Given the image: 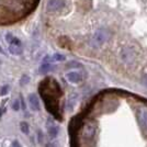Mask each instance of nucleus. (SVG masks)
Segmentation results:
<instances>
[{
  "label": "nucleus",
  "instance_id": "12",
  "mask_svg": "<svg viewBox=\"0 0 147 147\" xmlns=\"http://www.w3.org/2000/svg\"><path fill=\"white\" fill-rule=\"evenodd\" d=\"M77 98V94H70V97H69V101H68V107L69 108H73L74 103H75V100Z\"/></svg>",
  "mask_w": 147,
  "mask_h": 147
},
{
  "label": "nucleus",
  "instance_id": "18",
  "mask_svg": "<svg viewBox=\"0 0 147 147\" xmlns=\"http://www.w3.org/2000/svg\"><path fill=\"white\" fill-rule=\"evenodd\" d=\"M3 112H5V108H3V105H1V107H0V117L2 115Z\"/></svg>",
  "mask_w": 147,
  "mask_h": 147
},
{
  "label": "nucleus",
  "instance_id": "5",
  "mask_svg": "<svg viewBox=\"0 0 147 147\" xmlns=\"http://www.w3.org/2000/svg\"><path fill=\"white\" fill-rule=\"evenodd\" d=\"M47 132H49V136L54 138V137H56L57 134H58V132H59V127H58V126H57L53 121H51V120H49V122H47Z\"/></svg>",
  "mask_w": 147,
  "mask_h": 147
},
{
  "label": "nucleus",
  "instance_id": "14",
  "mask_svg": "<svg viewBox=\"0 0 147 147\" xmlns=\"http://www.w3.org/2000/svg\"><path fill=\"white\" fill-rule=\"evenodd\" d=\"M142 81H143V85L147 88V74H145V75L142 77Z\"/></svg>",
  "mask_w": 147,
  "mask_h": 147
},
{
  "label": "nucleus",
  "instance_id": "17",
  "mask_svg": "<svg viewBox=\"0 0 147 147\" xmlns=\"http://www.w3.org/2000/svg\"><path fill=\"white\" fill-rule=\"evenodd\" d=\"M7 90H8V87H5V88H2V91H1V94L3 96V94H6L7 93Z\"/></svg>",
  "mask_w": 147,
  "mask_h": 147
},
{
  "label": "nucleus",
  "instance_id": "13",
  "mask_svg": "<svg viewBox=\"0 0 147 147\" xmlns=\"http://www.w3.org/2000/svg\"><path fill=\"white\" fill-rule=\"evenodd\" d=\"M21 129H22L24 133H28V132H29V125H28V123H25V122L21 123Z\"/></svg>",
  "mask_w": 147,
  "mask_h": 147
},
{
  "label": "nucleus",
  "instance_id": "19",
  "mask_svg": "<svg viewBox=\"0 0 147 147\" xmlns=\"http://www.w3.org/2000/svg\"><path fill=\"white\" fill-rule=\"evenodd\" d=\"M13 107H14V110H19V103H18V101H17V102H14V105H13Z\"/></svg>",
  "mask_w": 147,
  "mask_h": 147
},
{
  "label": "nucleus",
  "instance_id": "1",
  "mask_svg": "<svg viewBox=\"0 0 147 147\" xmlns=\"http://www.w3.org/2000/svg\"><path fill=\"white\" fill-rule=\"evenodd\" d=\"M110 37V32L107 29H99L90 40V45L93 49H99L100 46H102Z\"/></svg>",
  "mask_w": 147,
  "mask_h": 147
},
{
  "label": "nucleus",
  "instance_id": "7",
  "mask_svg": "<svg viewBox=\"0 0 147 147\" xmlns=\"http://www.w3.org/2000/svg\"><path fill=\"white\" fill-rule=\"evenodd\" d=\"M29 103H30L33 111L40 110V102H38V98H37L36 94H34V93L29 94Z\"/></svg>",
  "mask_w": 147,
  "mask_h": 147
},
{
  "label": "nucleus",
  "instance_id": "11",
  "mask_svg": "<svg viewBox=\"0 0 147 147\" xmlns=\"http://www.w3.org/2000/svg\"><path fill=\"white\" fill-rule=\"evenodd\" d=\"M40 70L42 71V73H49L52 70V64L51 63H46V61H44L43 64L41 65V67H40Z\"/></svg>",
  "mask_w": 147,
  "mask_h": 147
},
{
  "label": "nucleus",
  "instance_id": "9",
  "mask_svg": "<svg viewBox=\"0 0 147 147\" xmlns=\"http://www.w3.org/2000/svg\"><path fill=\"white\" fill-rule=\"evenodd\" d=\"M6 41L9 43V45H17V46H21V42L18 37H16L12 34H7Z\"/></svg>",
  "mask_w": 147,
  "mask_h": 147
},
{
  "label": "nucleus",
  "instance_id": "10",
  "mask_svg": "<svg viewBox=\"0 0 147 147\" xmlns=\"http://www.w3.org/2000/svg\"><path fill=\"white\" fill-rule=\"evenodd\" d=\"M9 51L13 55H20L22 53V47L17 45H9Z\"/></svg>",
  "mask_w": 147,
  "mask_h": 147
},
{
  "label": "nucleus",
  "instance_id": "8",
  "mask_svg": "<svg viewBox=\"0 0 147 147\" xmlns=\"http://www.w3.org/2000/svg\"><path fill=\"white\" fill-rule=\"evenodd\" d=\"M65 59H66V57L64 55L56 53V54H54V55L52 56H46L44 58V61H47V63H51V61H64Z\"/></svg>",
  "mask_w": 147,
  "mask_h": 147
},
{
  "label": "nucleus",
  "instance_id": "20",
  "mask_svg": "<svg viewBox=\"0 0 147 147\" xmlns=\"http://www.w3.org/2000/svg\"><path fill=\"white\" fill-rule=\"evenodd\" d=\"M0 53H2V49H1V46H0Z\"/></svg>",
  "mask_w": 147,
  "mask_h": 147
},
{
  "label": "nucleus",
  "instance_id": "15",
  "mask_svg": "<svg viewBox=\"0 0 147 147\" xmlns=\"http://www.w3.org/2000/svg\"><path fill=\"white\" fill-rule=\"evenodd\" d=\"M11 147H21V145H20V144H19V142L18 141H14L12 143V146Z\"/></svg>",
  "mask_w": 147,
  "mask_h": 147
},
{
  "label": "nucleus",
  "instance_id": "4",
  "mask_svg": "<svg viewBox=\"0 0 147 147\" xmlns=\"http://www.w3.org/2000/svg\"><path fill=\"white\" fill-rule=\"evenodd\" d=\"M66 79L70 84H79L80 81L84 79V76H82V73L79 70H71L68 74H66Z\"/></svg>",
  "mask_w": 147,
  "mask_h": 147
},
{
  "label": "nucleus",
  "instance_id": "2",
  "mask_svg": "<svg viewBox=\"0 0 147 147\" xmlns=\"http://www.w3.org/2000/svg\"><path fill=\"white\" fill-rule=\"evenodd\" d=\"M65 8V0H49L46 3V11L49 13H56Z\"/></svg>",
  "mask_w": 147,
  "mask_h": 147
},
{
  "label": "nucleus",
  "instance_id": "6",
  "mask_svg": "<svg viewBox=\"0 0 147 147\" xmlns=\"http://www.w3.org/2000/svg\"><path fill=\"white\" fill-rule=\"evenodd\" d=\"M137 120L138 123L141 124L145 129H147V111L146 110H140L137 112Z\"/></svg>",
  "mask_w": 147,
  "mask_h": 147
},
{
  "label": "nucleus",
  "instance_id": "3",
  "mask_svg": "<svg viewBox=\"0 0 147 147\" xmlns=\"http://www.w3.org/2000/svg\"><path fill=\"white\" fill-rule=\"evenodd\" d=\"M134 55H135V52L132 47H125L121 52V58L126 64H132L133 63V61H134Z\"/></svg>",
  "mask_w": 147,
  "mask_h": 147
},
{
  "label": "nucleus",
  "instance_id": "16",
  "mask_svg": "<svg viewBox=\"0 0 147 147\" xmlns=\"http://www.w3.org/2000/svg\"><path fill=\"white\" fill-rule=\"evenodd\" d=\"M21 104H22V110H25V104L24 101H23V97L21 96Z\"/></svg>",
  "mask_w": 147,
  "mask_h": 147
}]
</instances>
